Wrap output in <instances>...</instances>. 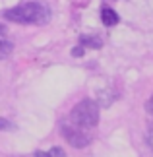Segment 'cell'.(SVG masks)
Segmentation results:
<instances>
[{
  "label": "cell",
  "instance_id": "7a4b0ae2",
  "mask_svg": "<svg viewBox=\"0 0 153 157\" xmlns=\"http://www.w3.org/2000/svg\"><path fill=\"white\" fill-rule=\"evenodd\" d=\"M70 122L79 128H93L99 122V103L93 99H83L72 109Z\"/></svg>",
  "mask_w": 153,
  "mask_h": 157
},
{
  "label": "cell",
  "instance_id": "8fae6325",
  "mask_svg": "<svg viewBox=\"0 0 153 157\" xmlns=\"http://www.w3.org/2000/svg\"><path fill=\"white\" fill-rule=\"evenodd\" d=\"M83 54V47H74L72 49V56H82Z\"/></svg>",
  "mask_w": 153,
  "mask_h": 157
},
{
  "label": "cell",
  "instance_id": "52a82bcc",
  "mask_svg": "<svg viewBox=\"0 0 153 157\" xmlns=\"http://www.w3.org/2000/svg\"><path fill=\"white\" fill-rule=\"evenodd\" d=\"M12 51H14V45L10 43V41H4V39H0V60L2 58H8Z\"/></svg>",
  "mask_w": 153,
  "mask_h": 157
},
{
  "label": "cell",
  "instance_id": "6da1fadb",
  "mask_svg": "<svg viewBox=\"0 0 153 157\" xmlns=\"http://www.w3.org/2000/svg\"><path fill=\"white\" fill-rule=\"evenodd\" d=\"M4 17L16 23H35L43 25L51 20V8L43 2H27L4 12Z\"/></svg>",
  "mask_w": 153,
  "mask_h": 157
},
{
  "label": "cell",
  "instance_id": "5b68a950",
  "mask_svg": "<svg viewBox=\"0 0 153 157\" xmlns=\"http://www.w3.org/2000/svg\"><path fill=\"white\" fill-rule=\"evenodd\" d=\"M79 43H82V47H91V49H101L103 47V41L99 37H93V35H83L79 39Z\"/></svg>",
  "mask_w": 153,
  "mask_h": 157
},
{
  "label": "cell",
  "instance_id": "30bf717a",
  "mask_svg": "<svg viewBox=\"0 0 153 157\" xmlns=\"http://www.w3.org/2000/svg\"><path fill=\"white\" fill-rule=\"evenodd\" d=\"M145 111H147L149 114H153V95L147 99V103H145Z\"/></svg>",
  "mask_w": 153,
  "mask_h": 157
},
{
  "label": "cell",
  "instance_id": "8992f818",
  "mask_svg": "<svg viewBox=\"0 0 153 157\" xmlns=\"http://www.w3.org/2000/svg\"><path fill=\"white\" fill-rule=\"evenodd\" d=\"M33 157H66V153L62 151V147H52L48 151H35Z\"/></svg>",
  "mask_w": 153,
  "mask_h": 157
},
{
  "label": "cell",
  "instance_id": "3957f363",
  "mask_svg": "<svg viewBox=\"0 0 153 157\" xmlns=\"http://www.w3.org/2000/svg\"><path fill=\"white\" fill-rule=\"evenodd\" d=\"M60 132H62L64 140L72 147H85L91 144V136L85 132V128H79V126L72 124V122H64L60 126Z\"/></svg>",
  "mask_w": 153,
  "mask_h": 157
},
{
  "label": "cell",
  "instance_id": "277c9868",
  "mask_svg": "<svg viewBox=\"0 0 153 157\" xmlns=\"http://www.w3.org/2000/svg\"><path fill=\"white\" fill-rule=\"evenodd\" d=\"M101 20H103V23H105L107 27H113V25H116V23L120 21V17L113 8H107L105 6V8L101 10Z\"/></svg>",
  "mask_w": 153,
  "mask_h": 157
},
{
  "label": "cell",
  "instance_id": "ba28073f",
  "mask_svg": "<svg viewBox=\"0 0 153 157\" xmlns=\"http://www.w3.org/2000/svg\"><path fill=\"white\" fill-rule=\"evenodd\" d=\"M0 130H14V124L6 118H0Z\"/></svg>",
  "mask_w": 153,
  "mask_h": 157
},
{
  "label": "cell",
  "instance_id": "7c38bea8",
  "mask_svg": "<svg viewBox=\"0 0 153 157\" xmlns=\"http://www.w3.org/2000/svg\"><path fill=\"white\" fill-rule=\"evenodd\" d=\"M0 33H4V25H0Z\"/></svg>",
  "mask_w": 153,
  "mask_h": 157
},
{
  "label": "cell",
  "instance_id": "9c48e42d",
  "mask_svg": "<svg viewBox=\"0 0 153 157\" xmlns=\"http://www.w3.org/2000/svg\"><path fill=\"white\" fill-rule=\"evenodd\" d=\"M147 144H149V147L153 149V122L149 124V128H147Z\"/></svg>",
  "mask_w": 153,
  "mask_h": 157
}]
</instances>
